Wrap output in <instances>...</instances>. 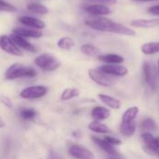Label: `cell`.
Masks as SVG:
<instances>
[{
	"label": "cell",
	"instance_id": "cell-3",
	"mask_svg": "<svg viewBox=\"0 0 159 159\" xmlns=\"http://www.w3.org/2000/svg\"><path fill=\"white\" fill-rule=\"evenodd\" d=\"M143 71L144 81L147 84V86L154 90L157 89L158 86L157 84H158L159 75L157 67H156L154 63L145 61L143 64Z\"/></svg>",
	"mask_w": 159,
	"mask_h": 159
},
{
	"label": "cell",
	"instance_id": "cell-18",
	"mask_svg": "<svg viewBox=\"0 0 159 159\" xmlns=\"http://www.w3.org/2000/svg\"><path fill=\"white\" fill-rule=\"evenodd\" d=\"M98 98L100 99V101L104 104L106 105L107 107L111 108V109H114V110H118L120 107H121V102L116 99V98H114L112 96H109V95H106V94H99L98 95Z\"/></svg>",
	"mask_w": 159,
	"mask_h": 159
},
{
	"label": "cell",
	"instance_id": "cell-5",
	"mask_svg": "<svg viewBox=\"0 0 159 159\" xmlns=\"http://www.w3.org/2000/svg\"><path fill=\"white\" fill-rule=\"evenodd\" d=\"M89 75L92 81H94L96 84L102 86V87H112L116 85V77L112 76L110 75H107L98 68L96 69H90L89 71Z\"/></svg>",
	"mask_w": 159,
	"mask_h": 159
},
{
	"label": "cell",
	"instance_id": "cell-8",
	"mask_svg": "<svg viewBox=\"0 0 159 159\" xmlns=\"http://www.w3.org/2000/svg\"><path fill=\"white\" fill-rule=\"evenodd\" d=\"M0 48H2L5 52L9 53L14 56H21L22 55V51L20 50V48H19L15 45V43L11 39V37L7 36L6 34L0 35Z\"/></svg>",
	"mask_w": 159,
	"mask_h": 159
},
{
	"label": "cell",
	"instance_id": "cell-12",
	"mask_svg": "<svg viewBox=\"0 0 159 159\" xmlns=\"http://www.w3.org/2000/svg\"><path fill=\"white\" fill-rule=\"evenodd\" d=\"M19 20L25 26H27L29 28L37 29V30H41V29L45 28V26H46L44 21H42L41 20H39L37 18L32 17V16H21L19 18Z\"/></svg>",
	"mask_w": 159,
	"mask_h": 159
},
{
	"label": "cell",
	"instance_id": "cell-27",
	"mask_svg": "<svg viewBox=\"0 0 159 159\" xmlns=\"http://www.w3.org/2000/svg\"><path fill=\"white\" fill-rule=\"evenodd\" d=\"M141 129L144 131V132H149L151 130H156L157 129V125L155 121V119L148 117L145 118L142 124H141Z\"/></svg>",
	"mask_w": 159,
	"mask_h": 159
},
{
	"label": "cell",
	"instance_id": "cell-37",
	"mask_svg": "<svg viewBox=\"0 0 159 159\" xmlns=\"http://www.w3.org/2000/svg\"><path fill=\"white\" fill-rule=\"evenodd\" d=\"M46 159H57V156H55L54 154H51L48 158H46Z\"/></svg>",
	"mask_w": 159,
	"mask_h": 159
},
{
	"label": "cell",
	"instance_id": "cell-1",
	"mask_svg": "<svg viewBox=\"0 0 159 159\" xmlns=\"http://www.w3.org/2000/svg\"><path fill=\"white\" fill-rule=\"evenodd\" d=\"M86 24L96 31L100 32H106V33H112V34H117L121 35H127V36H135L136 32L122 24L119 22H116L111 19L105 18V17H94L89 18L86 20Z\"/></svg>",
	"mask_w": 159,
	"mask_h": 159
},
{
	"label": "cell",
	"instance_id": "cell-35",
	"mask_svg": "<svg viewBox=\"0 0 159 159\" xmlns=\"http://www.w3.org/2000/svg\"><path fill=\"white\" fill-rule=\"evenodd\" d=\"M134 2H141V3H147V2H157L159 0H132Z\"/></svg>",
	"mask_w": 159,
	"mask_h": 159
},
{
	"label": "cell",
	"instance_id": "cell-11",
	"mask_svg": "<svg viewBox=\"0 0 159 159\" xmlns=\"http://www.w3.org/2000/svg\"><path fill=\"white\" fill-rule=\"evenodd\" d=\"M85 11L88 12L89 14L95 16V17H103L106 15H109L112 13V10L109 7L101 5V4H92L86 6L84 7Z\"/></svg>",
	"mask_w": 159,
	"mask_h": 159
},
{
	"label": "cell",
	"instance_id": "cell-24",
	"mask_svg": "<svg viewBox=\"0 0 159 159\" xmlns=\"http://www.w3.org/2000/svg\"><path fill=\"white\" fill-rule=\"evenodd\" d=\"M140 113V109L137 106H132L128 108L122 115V121L128 122V121H134L137 117L138 114Z\"/></svg>",
	"mask_w": 159,
	"mask_h": 159
},
{
	"label": "cell",
	"instance_id": "cell-20",
	"mask_svg": "<svg viewBox=\"0 0 159 159\" xmlns=\"http://www.w3.org/2000/svg\"><path fill=\"white\" fill-rule=\"evenodd\" d=\"M136 131V123L134 121H128V122H121L120 125V133L125 137H131L134 135Z\"/></svg>",
	"mask_w": 159,
	"mask_h": 159
},
{
	"label": "cell",
	"instance_id": "cell-40",
	"mask_svg": "<svg viewBox=\"0 0 159 159\" xmlns=\"http://www.w3.org/2000/svg\"><path fill=\"white\" fill-rule=\"evenodd\" d=\"M110 159H118V158H110Z\"/></svg>",
	"mask_w": 159,
	"mask_h": 159
},
{
	"label": "cell",
	"instance_id": "cell-25",
	"mask_svg": "<svg viewBox=\"0 0 159 159\" xmlns=\"http://www.w3.org/2000/svg\"><path fill=\"white\" fill-rule=\"evenodd\" d=\"M79 94H80L79 89H75V88H68V89H65L62 91V93L61 95V99L62 101H69L71 99L78 97Z\"/></svg>",
	"mask_w": 159,
	"mask_h": 159
},
{
	"label": "cell",
	"instance_id": "cell-34",
	"mask_svg": "<svg viewBox=\"0 0 159 159\" xmlns=\"http://www.w3.org/2000/svg\"><path fill=\"white\" fill-rule=\"evenodd\" d=\"M147 12L154 16H159V5H155L147 9Z\"/></svg>",
	"mask_w": 159,
	"mask_h": 159
},
{
	"label": "cell",
	"instance_id": "cell-19",
	"mask_svg": "<svg viewBox=\"0 0 159 159\" xmlns=\"http://www.w3.org/2000/svg\"><path fill=\"white\" fill-rule=\"evenodd\" d=\"M98 59L104 62L105 64H121L124 61V58L118 54L115 53H109L104 55H100Z\"/></svg>",
	"mask_w": 159,
	"mask_h": 159
},
{
	"label": "cell",
	"instance_id": "cell-39",
	"mask_svg": "<svg viewBox=\"0 0 159 159\" xmlns=\"http://www.w3.org/2000/svg\"><path fill=\"white\" fill-rule=\"evenodd\" d=\"M157 71H158V74H159V59H158V61H157Z\"/></svg>",
	"mask_w": 159,
	"mask_h": 159
},
{
	"label": "cell",
	"instance_id": "cell-7",
	"mask_svg": "<svg viewBox=\"0 0 159 159\" xmlns=\"http://www.w3.org/2000/svg\"><path fill=\"white\" fill-rule=\"evenodd\" d=\"M102 72L115 77H123L129 74V70L122 64H103L98 67Z\"/></svg>",
	"mask_w": 159,
	"mask_h": 159
},
{
	"label": "cell",
	"instance_id": "cell-4",
	"mask_svg": "<svg viewBox=\"0 0 159 159\" xmlns=\"http://www.w3.org/2000/svg\"><path fill=\"white\" fill-rule=\"evenodd\" d=\"M34 63L39 68L47 72L55 71L61 65V62L57 60V58L49 53H44V54L39 55L34 60Z\"/></svg>",
	"mask_w": 159,
	"mask_h": 159
},
{
	"label": "cell",
	"instance_id": "cell-30",
	"mask_svg": "<svg viewBox=\"0 0 159 159\" xmlns=\"http://www.w3.org/2000/svg\"><path fill=\"white\" fill-rule=\"evenodd\" d=\"M17 9H16V7L13 6V5H11V4H9V3H7V2H6V1H4V0H0V11H5V12H15Z\"/></svg>",
	"mask_w": 159,
	"mask_h": 159
},
{
	"label": "cell",
	"instance_id": "cell-32",
	"mask_svg": "<svg viewBox=\"0 0 159 159\" xmlns=\"http://www.w3.org/2000/svg\"><path fill=\"white\" fill-rule=\"evenodd\" d=\"M89 2H93L95 4H101L104 6H112L116 4V0H88Z\"/></svg>",
	"mask_w": 159,
	"mask_h": 159
},
{
	"label": "cell",
	"instance_id": "cell-14",
	"mask_svg": "<svg viewBox=\"0 0 159 159\" xmlns=\"http://www.w3.org/2000/svg\"><path fill=\"white\" fill-rule=\"evenodd\" d=\"M91 140L93 141V143H94L100 149H102V150L103 152H105L106 154L111 155V156H116V155H117V152H116V148H115L112 144L108 143L104 139H101V138H99V137L92 136Z\"/></svg>",
	"mask_w": 159,
	"mask_h": 159
},
{
	"label": "cell",
	"instance_id": "cell-22",
	"mask_svg": "<svg viewBox=\"0 0 159 159\" xmlns=\"http://www.w3.org/2000/svg\"><path fill=\"white\" fill-rule=\"evenodd\" d=\"M89 130L95 132V133H100V134H108L111 132V129L108 126H106L103 123H101L100 121H93L89 125Z\"/></svg>",
	"mask_w": 159,
	"mask_h": 159
},
{
	"label": "cell",
	"instance_id": "cell-17",
	"mask_svg": "<svg viewBox=\"0 0 159 159\" xmlns=\"http://www.w3.org/2000/svg\"><path fill=\"white\" fill-rule=\"evenodd\" d=\"M111 116V111L108 108L102 106H96L91 110V116L94 121H102L109 118Z\"/></svg>",
	"mask_w": 159,
	"mask_h": 159
},
{
	"label": "cell",
	"instance_id": "cell-33",
	"mask_svg": "<svg viewBox=\"0 0 159 159\" xmlns=\"http://www.w3.org/2000/svg\"><path fill=\"white\" fill-rule=\"evenodd\" d=\"M0 102H1L6 107H7V108H12V107H13V103H12L11 100H10L9 98H7V97L2 96V97L0 98Z\"/></svg>",
	"mask_w": 159,
	"mask_h": 159
},
{
	"label": "cell",
	"instance_id": "cell-21",
	"mask_svg": "<svg viewBox=\"0 0 159 159\" xmlns=\"http://www.w3.org/2000/svg\"><path fill=\"white\" fill-rule=\"evenodd\" d=\"M141 50L145 55H153L159 52V41L147 42L142 45Z\"/></svg>",
	"mask_w": 159,
	"mask_h": 159
},
{
	"label": "cell",
	"instance_id": "cell-29",
	"mask_svg": "<svg viewBox=\"0 0 159 159\" xmlns=\"http://www.w3.org/2000/svg\"><path fill=\"white\" fill-rule=\"evenodd\" d=\"M37 116V113L34 109H29V108H24L20 111V118L24 120H32Z\"/></svg>",
	"mask_w": 159,
	"mask_h": 159
},
{
	"label": "cell",
	"instance_id": "cell-23",
	"mask_svg": "<svg viewBox=\"0 0 159 159\" xmlns=\"http://www.w3.org/2000/svg\"><path fill=\"white\" fill-rule=\"evenodd\" d=\"M83 54L89 57H99L101 55V49L92 44H84L80 48Z\"/></svg>",
	"mask_w": 159,
	"mask_h": 159
},
{
	"label": "cell",
	"instance_id": "cell-26",
	"mask_svg": "<svg viewBox=\"0 0 159 159\" xmlns=\"http://www.w3.org/2000/svg\"><path fill=\"white\" fill-rule=\"evenodd\" d=\"M27 9L31 12L37 13V14H47L48 12V9L47 7H45L42 4L39 3H31L27 5Z\"/></svg>",
	"mask_w": 159,
	"mask_h": 159
},
{
	"label": "cell",
	"instance_id": "cell-6",
	"mask_svg": "<svg viewBox=\"0 0 159 159\" xmlns=\"http://www.w3.org/2000/svg\"><path fill=\"white\" fill-rule=\"evenodd\" d=\"M48 93V88L44 86H32L25 88L20 93V96L25 100H35L44 97Z\"/></svg>",
	"mask_w": 159,
	"mask_h": 159
},
{
	"label": "cell",
	"instance_id": "cell-28",
	"mask_svg": "<svg viewBox=\"0 0 159 159\" xmlns=\"http://www.w3.org/2000/svg\"><path fill=\"white\" fill-rule=\"evenodd\" d=\"M57 45H58V47H59L60 48H61V49H64V50H71V49L75 47V41H74L72 38H70V37H62V38H61V39L58 41Z\"/></svg>",
	"mask_w": 159,
	"mask_h": 159
},
{
	"label": "cell",
	"instance_id": "cell-2",
	"mask_svg": "<svg viewBox=\"0 0 159 159\" xmlns=\"http://www.w3.org/2000/svg\"><path fill=\"white\" fill-rule=\"evenodd\" d=\"M35 75L36 72L34 68L24 66L20 63H14L10 65L5 74L7 80H14L21 77H34Z\"/></svg>",
	"mask_w": 159,
	"mask_h": 159
},
{
	"label": "cell",
	"instance_id": "cell-9",
	"mask_svg": "<svg viewBox=\"0 0 159 159\" xmlns=\"http://www.w3.org/2000/svg\"><path fill=\"white\" fill-rule=\"evenodd\" d=\"M142 139L145 144L146 151L159 157V137H155L150 132H143Z\"/></svg>",
	"mask_w": 159,
	"mask_h": 159
},
{
	"label": "cell",
	"instance_id": "cell-10",
	"mask_svg": "<svg viewBox=\"0 0 159 159\" xmlns=\"http://www.w3.org/2000/svg\"><path fill=\"white\" fill-rule=\"evenodd\" d=\"M69 154L75 159H94L95 158V156L94 154L83 147V146H80V145H77V144H72L70 147H69Z\"/></svg>",
	"mask_w": 159,
	"mask_h": 159
},
{
	"label": "cell",
	"instance_id": "cell-31",
	"mask_svg": "<svg viewBox=\"0 0 159 159\" xmlns=\"http://www.w3.org/2000/svg\"><path fill=\"white\" fill-rule=\"evenodd\" d=\"M104 140L108 143L112 144L113 146H115V145H120L122 143V142H121L120 139H118L116 137H113V136H105L104 137Z\"/></svg>",
	"mask_w": 159,
	"mask_h": 159
},
{
	"label": "cell",
	"instance_id": "cell-16",
	"mask_svg": "<svg viewBox=\"0 0 159 159\" xmlns=\"http://www.w3.org/2000/svg\"><path fill=\"white\" fill-rule=\"evenodd\" d=\"M13 34H19L23 37H30V38H40L43 35L40 30L30 29V28H15L13 30Z\"/></svg>",
	"mask_w": 159,
	"mask_h": 159
},
{
	"label": "cell",
	"instance_id": "cell-36",
	"mask_svg": "<svg viewBox=\"0 0 159 159\" xmlns=\"http://www.w3.org/2000/svg\"><path fill=\"white\" fill-rule=\"evenodd\" d=\"M5 126H6V124H5V121L2 119V117H0V129L4 128Z\"/></svg>",
	"mask_w": 159,
	"mask_h": 159
},
{
	"label": "cell",
	"instance_id": "cell-38",
	"mask_svg": "<svg viewBox=\"0 0 159 159\" xmlns=\"http://www.w3.org/2000/svg\"><path fill=\"white\" fill-rule=\"evenodd\" d=\"M79 134H80L79 131H75V132H73V135H74V136H77V137H78Z\"/></svg>",
	"mask_w": 159,
	"mask_h": 159
},
{
	"label": "cell",
	"instance_id": "cell-15",
	"mask_svg": "<svg viewBox=\"0 0 159 159\" xmlns=\"http://www.w3.org/2000/svg\"><path fill=\"white\" fill-rule=\"evenodd\" d=\"M10 37L19 48H22V49H25V50L31 51V52L36 51V48L30 42H28L23 36H20L16 34H12V35Z\"/></svg>",
	"mask_w": 159,
	"mask_h": 159
},
{
	"label": "cell",
	"instance_id": "cell-13",
	"mask_svg": "<svg viewBox=\"0 0 159 159\" xmlns=\"http://www.w3.org/2000/svg\"><path fill=\"white\" fill-rule=\"evenodd\" d=\"M130 25L136 28H154L159 25V19H136L130 21Z\"/></svg>",
	"mask_w": 159,
	"mask_h": 159
}]
</instances>
